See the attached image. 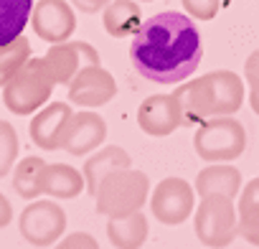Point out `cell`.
<instances>
[{
    "mask_svg": "<svg viewBox=\"0 0 259 249\" xmlns=\"http://www.w3.org/2000/svg\"><path fill=\"white\" fill-rule=\"evenodd\" d=\"M130 59L140 76L155 84L186 81L203 59L201 31L191 16L165 11L148 18L133 36Z\"/></svg>",
    "mask_w": 259,
    "mask_h": 249,
    "instance_id": "cell-1",
    "label": "cell"
},
{
    "mask_svg": "<svg viewBox=\"0 0 259 249\" xmlns=\"http://www.w3.org/2000/svg\"><path fill=\"white\" fill-rule=\"evenodd\" d=\"M244 81L231 69H219L176 89L183 109V124H201L211 117H231L244 104Z\"/></svg>",
    "mask_w": 259,
    "mask_h": 249,
    "instance_id": "cell-2",
    "label": "cell"
},
{
    "mask_svg": "<svg viewBox=\"0 0 259 249\" xmlns=\"http://www.w3.org/2000/svg\"><path fill=\"white\" fill-rule=\"evenodd\" d=\"M150 196V178L138 168H122L109 173L97 188V214L107 219H122L145 206Z\"/></svg>",
    "mask_w": 259,
    "mask_h": 249,
    "instance_id": "cell-3",
    "label": "cell"
},
{
    "mask_svg": "<svg viewBox=\"0 0 259 249\" xmlns=\"http://www.w3.org/2000/svg\"><path fill=\"white\" fill-rule=\"evenodd\" d=\"M193 148L206 163H231L246 148V130L234 117H211L198 124Z\"/></svg>",
    "mask_w": 259,
    "mask_h": 249,
    "instance_id": "cell-4",
    "label": "cell"
},
{
    "mask_svg": "<svg viewBox=\"0 0 259 249\" xmlns=\"http://www.w3.org/2000/svg\"><path fill=\"white\" fill-rule=\"evenodd\" d=\"M54 92V79L41 59H28L21 71L3 87V102L13 114H36Z\"/></svg>",
    "mask_w": 259,
    "mask_h": 249,
    "instance_id": "cell-5",
    "label": "cell"
},
{
    "mask_svg": "<svg viewBox=\"0 0 259 249\" xmlns=\"http://www.w3.org/2000/svg\"><path fill=\"white\" fill-rule=\"evenodd\" d=\"M193 229L201 244L208 249H224L239 236V216L234 198L226 196H203L196 209Z\"/></svg>",
    "mask_w": 259,
    "mask_h": 249,
    "instance_id": "cell-6",
    "label": "cell"
},
{
    "mask_svg": "<svg viewBox=\"0 0 259 249\" xmlns=\"http://www.w3.org/2000/svg\"><path fill=\"white\" fill-rule=\"evenodd\" d=\"M21 236L33 246H51L66 231V214L56 201H31L18 216Z\"/></svg>",
    "mask_w": 259,
    "mask_h": 249,
    "instance_id": "cell-7",
    "label": "cell"
},
{
    "mask_svg": "<svg viewBox=\"0 0 259 249\" xmlns=\"http://www.w3.org/2000/svg\"><path fill=\"white\" fill-rule=\"evenodd\" d=\"M196 209V188L183 178H163L150 196V211L153 216L165 226L183 224Z\"/></svg>",
    "mask_w": 259,
    "mask_h": 249,
    "instance_id": "cell-8",
    "label": "cell"
},
{
    "mask_svg": "<svg viewBox=\"0 0 259 249\" xmlns=\"http://www.w3.org/2000/svg\"><path fill=\"white\" fill-rule=\"evenodd\" d=\"M46 71L51 74L54 84H69L84 66H102L97 49L87 41H64L54 44L41 56Z\"/></svg>",
    "mask_w": 259,
    "mask_h": 249,
    "instance_id": "cell-9",
    "label": "cell"
},
{
    "mask_svg": "<svg viewBox=\"0 0 259 249\" xmlns=\"http://www.w3.org/2000/svg\"><path fill=\"white\" fill-rule=\"evenodd\" d=\"M31 26L46 44H64L76 31V13L66 0H38L33 3Z\"/></svg>",
    "mask_w": 259,
    "mask_h": 249,
    "instance_id": "cell-10",
    "label": "cell"
},
{
    "mask_svg": "<svg viewBox=\"0 0 259 249\" xmlns=\"http://www.w3.org/2000/svg\"><path fill=\"white\" fill-rule=\"evenodd\" d=\"M69 102L84 109L104 107L117 97V81L104 66H84L69 84Z\"/></svg>",
    "mask_w": 259,
    "mask_h": 249,
    "instance_id": "cell-11",
    "label": "cell"
},
{
    "mask_svg": "<svg viewBox=\"0 0 259 249\" xmlns=\"http://www.w3.org/2000/svg\"><path fill=\"white\" fill-rule=\"evenodd\" d=\"M138 124L145 135H153V138H165L176 133L183 124V109H181L178 94L170 92V94L148 97L138 109Z\"/></svg>",
    "mask_w": 259,
    "mask_h": 249,
    "instance_id": "cell-12",
    "label": "cell"
},
{
    "mask_svg": "<svg viewBox=\"0 0 259 249\" xmlns=\"http://www.w3.org/2000/svg\"><path fill=\"white\" fill-rule=\"evenodd\" d=\"M104 138H107L104 117L97 114L94 109H81V112L71 114L59 150H66L69 155H87V153L97 150L104 143Z\"/></svg>",
    "mask_w": 259,
    "mask_h": 249,
    "instance_id": "cell-13",
    "label": "cell"
},
{
    "mask_svg": "<svg viewBox=\"0 0 259 249\" xmlns=\"http://www.w3.org/2000/svg\"><path fill=\"white\" fill-rule=\"evenodd\" d=\"M74 109L66 104V102H51V104H44L31 124H28V135L33 140L36 148L41 150H59L61 148V138H64V130L71 119Z\"/></svg>",
    "mask_w": 259,
    "mask_h": 249,
    "instance_id": "cell-14",
    "label": "cell"
},
{
    "mask_svg": "<svg viewBox=\"0 0 259 249\" xmlns=\"http://www.w3.org/2000/svg\"><path fill=\"white\" fill-rule=\"evenodd\" d=\"M193 188H196L198 198H203V196L236 198L241 191V173H239V168H234L229 163H211L196 176Z\"/></svg>",
    "mask_w": 259,
    "mask_h": 249,
    "instance_id": "cell-15",
    "label": "cell"
},
{
    "mask_svg": "<svg viewBox=\"0 0 259 249\" xmlns=\"http://www.w3.org/2000/svg\"><path fill=\"white\" fill-rule=\"evenodd\" d=\"M41 193L51 196V198H76L87 183H84V173H79L76 168L66 165V163H46L41 171Z\"/></svg>",
    "mask_w": 259,
    "mask_h": 249,
    "instance_id": "cell-16",
    "label": "cell"
},
{
    "mask_svg": "<svg viewBox=\"0 0 259 249\" xmlns=\"http://www.w3.org/2000/svg\"><path fill=\"white\" fill-rule=\"evenodd\" d=\"M102 26L112 38H127L135 36L143 26V13L138 0H112L102 11Z\"/></svg>",
    "mask_w": 259,
    "mask_h": 249,
    "instance_id": "cell-17",
    "label": "cell"
},
{
    "mask_svg": "<svg viewBox=\"0 0 259 249\" xmlns=\"http://www.w3.org/2000/svg\"><path fill=\"white\" fill-rule=\"evenodd\" d=\"M133 165V160H130V155L119 148V145H109V148H102L97 150V155H92L87 163H84V183H87V191L92 196H97V188L99 183L114 173V171H122V168H130Z\"/></svg>",
    "mask_w": 259,
    "mask_h": 249,
    "instance_id": "cell-18",
    "label": "cell"
},
{
    "mask_svg": "<svg viewBox=\"0 0 259 249\" xmlns=\"http://www.w3.org/2000/svg\"><path fill=\"white\" fill-rule=\"evenodd\" d=\"M107 236L114 249H140L148 239V219L143 211H135L122 219L107 221Z\"/></svg>",
    "mask_w": 259,
    "mask_h": 249,
    "instance_id": "cell-19",
    "label": "cell"
},
{
    "mask_svg": "<svg viewBox=\"0 0 259 249\" xmlns=\"http://www.w3.org/2000/svg\"><path fill=\"white\" fill-rule=\"evenodd\" d=\"M33 0H0V46L23 36V28L31 23Z\"/></svg>",
    "mask_w": 259,
    "mask_h": 249,
    "instance_id": "cell-20",
    "label": "cell"
},
{
    "mask_svg": "<svg viewBox=\"0 0 259 249\" xmlns=\"http://www.w3.org/2000/svg\"><path fill=\"white\" fill-rule=\"evenodd\" d=\"M46 160L38 158V155H28L23 158L18 165H16V173H13V188L21 198L26 201H36L41 196V171H44Z\"/></svg>",
    "mask_w": 259,
    "mask_h": 249,
    "instance_id": "cell-21",
    "label": "cell"
},
{
    "mask_svg": "<svg viewBox=\"0 0 259 249\" xmlns=\"http://www.w3.org/2000/svg\"><path fill=\"white\" fill-rule=\"evenodd\" d=\"M28 59H31V44L26 36H18L16 41L0 46V87H6Z\"/></svg>",
    "mask_w": 259,
    "mask_h": 249,
    "instance_id": "cell-22",
    "label": "cell"
},
{
    "mask_svg": "<svg viewBox=\"0 0 259 249\" xmlns=\"http://www.w3.org/2000/svg\"><path fill=\"white\" fill-rule=\"evenodd\" d=\"M18 133L8 119H0V178H6L18 158Z\"/></svg>",
    "mask_w": 259,
    "mask_h": 249,
    "instance_id": "cell-23",
    "label": "cell"
},
{
    "mask_svg": "<svg viewBox=\"0 0 259 249\" xmlns=\"http://www.w3.org/2000/svg\"><path fill=\"white\" fill-rule=\"evenodd\" d=\"M244 79L249 84V104L254 114H259V49L251 51L249 59L244 61Z\"/></svg>",
    "mask_w": 259,
    "mask_h": 249,
    "instance_id": "cell-24",
    "label": "cell"
},
{
    "mask_svg": "<svg viewBox=\"0 0 259 249\" xmlns=\"http://www.w3.org/2000/svg\"><path fill=\"white\" fill-rule=\"evenodd\" d=\"M239 236L259 246V209L239 211Z\"/></svg>",
    "mask_w": 259,
    "mask_h": 249,
    "instance_id": "cell-25",
    "label": "cell"
},
{
    "mask_svg": "<svg viewBox=\"0 0 259 249\" xmlns=\"http://www.w3.org/2000/svg\"><path fill=\"white\" fill-rule=\"evenodd\" d=\"M186 13L196 21H211L219 13V0H181Z\"/></svg>",
    "mask_w": 259,
    "mask_h": 249,
    "instance_id": "cell-26",
    "label": "cell"
},
{
    "mask_svg": "<svg viewBox=\"0 0 259 249\" xmlns=\"http://www.w3.org/2000/svg\"><path fill=\"white\" fill-rule=\"evenodd\" d=\"M54 249H99V244H97V239H94L92 234H87V231H74V234L59 239Z\"/></svg>",
    "mask_w": 259,
    "mask_h": 249,
    "instance_id": "cell-27",
    "label": "cell"
},
{
    "mask_svg": "<svg viewBox=\"0 0 259 249\" xmlns=\"http://www.w3.org/2000/svg\"><path fill=\"white\" fill-rule=\"evenodd\" d=\"M259 209V178H251L239 193V211Z\"/></svg>",
    "mask_w": 259,
    "mask_h": 249,
    "instance_id": "cell-28",
    "label": "cell"
},
{
    "mask_svg": "<svg viewBox=\"0 0 259 249\" xmlns=\"http://www.w3.org/2000/svg\"><path fill=\"white\" fill-rule=\"evenodd\" d=\"M112 0H71V6H76V11L81 13H97V11H104Z\"/></svg>",
    "mask_w": 259,
    "mask_h": 249,
    "instance_id": "cell-29",
    "label": "cell"
},
{
    "mask_svg": "<svg viewBox=\"0 0 259 249\" xmlns=\"http://www.w3.org/2000/svg\"><path fill=\"white\" fill-rule=\"evenodd\" d=\"M11 221H13V206L3 193H0V229H6Z\"/></svg>",
    "mask_w": 259,
    "mask_h": 249,
    "instance_id": "cell-30",
    "label": "cell"
},
{
    "mask_svg": "<svg viewBox=\"0 0 259 249\" xmlns=\"http://www.w3.org/2000/svg\"><path fill=\"white\" fill-rule=\"evenodd\" d=\"M138 3H153V0H138Z\"/></svg>",
    "mask_w": 259,
    "mask_h": 249,
    "instance_id": "cell-31",
    "label": "cell"
}]
</instances>
